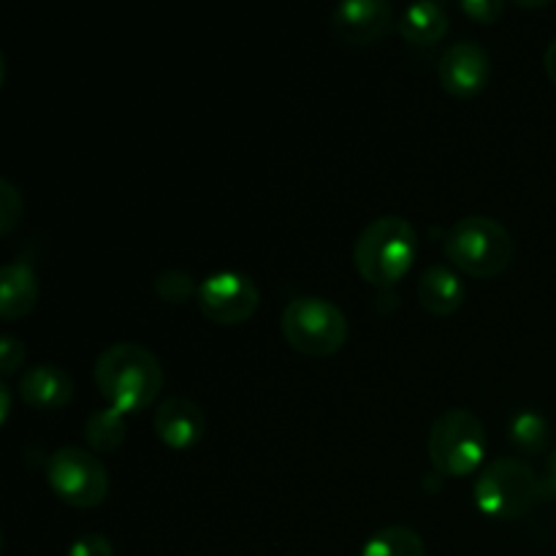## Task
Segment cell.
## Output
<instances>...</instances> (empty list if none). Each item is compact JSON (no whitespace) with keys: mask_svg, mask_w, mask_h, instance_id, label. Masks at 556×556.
Wrapping results in <instances>:
<instances>
[{"mask_svg":"<svg viewBox=\"0 0 556 556\" xmlns=\"http://www.w3.org/2000/svg\"><path fill=\"white\" fill-rule=\"evenodd\" d=\"M65 556H114V548L109 538L98 535V532H87V535L76 538V541L71 543L68 554Z\"/></svg>","mask_w":556,"mask_h":556,"instance_id":"cell-22","label":"cell"},{"mask_svg":"<svg viewBox=\"0 0 556 556\" xmlns=\"http://www.w3.org/2000/svg\"><path fill=\"white\" fill-rule=\"evenodd\" d=\"M510 443L527 454H538L548 445V421L535 410H519L510 418Z\"/></svg>","mask_w":556,"mask_h":556,"instance_id":"cell-18","label":"cell"},{"mask_svg":"<svg viewBox=\"0 0 556 556\" xmlns=\"http://www.w3.org/2000/svg\"><path fill=\"white\" fill-rule=\"evenodd\" d=\"M11 416V389L9 386H0V421H9Z\"/></svg>","mask_w":556,"mask_h":556,"instance_id":"cell-25","label":"cell"},{"mask_svg":"<svg viewBox=\"0 0 556 556\" xmlns=\"http://www.w3.org/2000/svg\"><path fill=\"white\" fill-rule=\"evenodd\" d=\"M546 483H548V494H556V454H554V459H552V467H548Z\"/></svg>","mask_w":556,"mask_h":556,"instance_id":"cell-26","label":"cell"},{"mask_svg":"<svg viewBox=\"0 0 556 556\" xmlns=\"http://www.w3.org/2000/svg\"><path fill=\"white\" fill-rule=\"evenodd\" d=\"M451 16L445 11L443 3H413L402 11L400 22H396V30L405 41L418 43V47H432V43L443 41V36L448 33Z\"/></svg>","mask_w":556,"mask_h":556,"instance_id":"cell-15","label":"cell"},{"mask_svg":"<svg viewBox=\"0 0 556 556\" xmlns=\"http://www.w3.org/2000/svg\"><path fill=\"white\" fill-rule=\"evenodd\" d=\"M396 22L389 0H342L329 14L331 33L348 47H372Z\"/></svg>","mask_w":556,"mask_h":556,"instance_id":"cell-9","label":"cell"},{"mask_svg":"<svg viewBox=\"0 0 556 556\" xmlns=\"http://www.w3.org/2000/svg\"><path fill=\"white\" fill-rule=\"evenodd\" d=\"M280 331L293 351L326 358L345 348L351 326H348L345 313L329 299L299 296L282 309Z\"/></svg>","mask_w":556,"mask_h":556,"instance_id":"cell-5","label":"cell"},{"mask_svg":"<svg viewBox=\"0 0 556 556\" xmlns=\"http://www.w3.org/2000/svg\"><path fill=\"white\" fill-rule=\"evenodd\" d=\"M41 288L33 266L25 258H14L0 271V315L3 320L25 318L36 309Z\"/></svg>","mask_w":556,"mask_h":556,"instance_id":"cell-13","label":"cell"},{"mask_svg":"<svg viewBox=\"0 0 556 556\" xmlns=\"http://www.w3.org/2000/svg\"><path fill=\"white\" fill-rule=\"evenodd\" d=\"M20 396L33 410H60L74 396V378L58 364H36L20 378Z\"/></svg>","mask_w":556,"mask_h":556,"instance_id":"cell-12","label":"cell"},{"mask_svg":"<svg viewBox=\"0 0 556 556\" xmlns=\"http://www.w3.org/2000/svg\"><path fill=\"white\" fill-rule=\"evenodd\" d=\"M155 434L174 451H188L206 434V416L188 396H166L152 418Z\"/></svg>","mask_w":556,"mask_h":556,"instance_id":"cell-11","label":"cell"},{"mask_svg":"<svg viewBox=\"0 0 556 556\" xmlns=\"http://www.w3.org/2000/svg\"><path fill=\"white\" fill-rule=\"evenodd\" d=\"M201 315L217 326H239L255 315L261 304V291L255 280L244 271H217L199 282L195 296Z\"/></svg>","mask_w":556,"mask_h":556,"instance_id":"cell-8","label":"cell"},{"mask_svg":"<svg viewBox=\"0 0 556 556\" xmlns=\"http://www.w3.org/2000/svg\"><path fill=\"white\" fill-rule=\"evenodd\" d=\"M362 556H427V543L413 527L391 525L364 543Z\"/></svg>","mask_w":556,"mask_h":556,"instance_id":"cell-17","label":"cell"},{"mask_svg":"<svg viewBox=\"0 0 556 556\" xmlns=\"http://www.w3.org/2000/svg\"><path fill=\"white\" fill-rule=\"evenodd\" d=\"M152 291L168 307H182L190 299L199 296V286H195V277L188 275L182 269H166L152 280Z\"/></svg>","mask_w":556,"mask_h":556,"instance_id":"cell-19","label":"cell"},{"mask_svg":"<svg viewBox=\"0 0 556 556\" xmlns=\"http://www.w3.org/2000/svg\"><path fill=\"white\" fill-rule=\"evenodd\" d=\"M22 212H25V204H22V193L16 190V185L11 182L9 177L0 179V233L9 237L14 233V228L20 226Z\"/></svg>","mask_w":556,"mask_h":556,"instance_id":"cell-20","label":"cell"},{"mask_svg":"<svg viewBox=\"0 0 556 556\" xmlns=\"http://www.w3.org/2000/svg\"><path fill=\"white\" fill-rule=\"evenodd\" d=\"M416 258V228L400 215H383L369 223L353 244V264L364 282L391 288L410 271Z\"/></svg>","mask_w":556,"mask_h":556,"instance_id":"cell-2","label":"cell"},{"mask_svg":"<svg viewBox=\"0 0 556 556\" xmlns=\"http://www.w3.org/2000/svg\"><path fill=\"white\" fill-rule=\"evenodd\" d=\"M543 68H546L548 79L556 85V38L546 47V54H543Z\"/></svg>","mask_w":556,"mask_h":556,"instance_id":"cell-24","label":"cell"},{"mask_svg":"<svg viewBox=\"0 0 556 556\" xmlns=\"http://www.w3.org/2000/svg\"><path fill=\"white\" fill-rule=\"evenodd\" d=\"M548 494V483L521 459H494L478 476L472 497L489 519H519Z\"/></svg>","mask_w":556,"mask_h":556,"instance_id":"cell-4","label":"cell"},{"mask_svg":"<svg viewBox=\"0 0 556 556\" xmlns=\"http://www.w3.org/2000/svg\"><path fill=\"white\" fill-rule=\"evenodd\" d=\"M489 76H492V60L476 41L451 43L438 60V79L448 96H478L489 85Z\"/></svg>","mask_w":556,"mask_h":556,"instance_id":"cell-10","label":"cell"},{"mask_svg":"<svg viewBox=\"0 0 556 556\" xmlns=\"http://www.w3.org/2000/svg\"><path fill=\"white\" fill-rule=\"evenodd\" d=\"M416 296L427 313L443 315L445 318V315H454L462 307V302H465V282L448 266L434 264L424 269V275L418 277Z\"/></svg>","mask_w":556,"mask_h":556,"instance_id":"cell-14","label":"cell"},{"mask_svg":"<svg viewBox=\"0 0 556 556\" xmlns=\"http://www.w3.org/2000/svg\"><path fill=\"white\" fill-rule=\"evenodd\" d=\"M462 11H465L467 16H472L476 22L492 25V22H497L500 16H503L505 3L503 0H465V3H462Z\"/></svg>","mask_w":556,"mask_h":556,"instance_id":"cell-23","label":"cell"},{"mask_svg":"<svg viewBox=\"0 0 556 556\" xmlns=\"http://www.w3.org/2000/svg\"><path fill=\"white\" fill-rule=\"evenodd\" d=\"M125 438H128L125 413L114 410V407L90 413V418L85 421V440L96 454H114L125 443Z\"/></svg>","mask_w":556,"mask_h":556,"instance_id":"cell-16","label":"cell"},{"mask_svg":"<svg viewBox=\"0 0 556 556\" xmlns=\"http://www.w3.org/2000/svg\"><path fill=\"white\" fill-rule=\"evenodd\" d=\"M22 362H25V342L14 334H5L0 340V369H3L5 378L22 369Z\"/></svg>","mask_w":556,"mask_h":556,"instance_id":"cell-21","label":"cell"},{"mask_svg":"<svg viewBox=\"0 0 556 556\" xmlns=\"http://www.w3.org/2000/svg\"><path fill=\"white\" fill-rule=\"evenodd\" d=\"M486 456V427L467 407H451L429 429V459L443 478H465Z\"/></svg>","mask_w":556,"mask_h":556,"instance_id":"cell-6","label":"cell"},{"mask_svg":"<svg viewBox=\"0 0 556 556\" xmlns=\"http://www.w3.org/2000/svg\"><path fill=\"white\" fill-rule=\"evenodd\" d=\"M96 386L109 407L119 413H141L163 389L161 358L136 342H114L96 358Z\"/></svg>","mask_w":556,"mask_h":556,"instance_id":"cell-1","label":"cell"},{"mask_svg":"<svg viewBox=\"0 0 556 556\" xmlns=\"http://www.w3.org/2000/svg\"><path fill=\"white\" fill-rule=\"evenodd\" d=\"M516 253L514 237L500 220L486 215H467L445 233V255L456 269L478 280L503 275Z\"/></svg>","mask_w":556,"mask_h":556,"instance_id":"cell-3","label":"cell"},{"mask_svg":"<svg viewBox=\"0 0 556 556\" xmlns=\"http://www.w3.org/2000/svg\"><path fill=\"white\" fill-rule=\"evenodd\" d=\"M47 481L71 508H98L109 497V472L103 462L76 445H65L49 456Z\"/></svg>","mask_w":556,"mask_h":556,"instance_id":"cell-7","label":"cell"}]
</instances>
